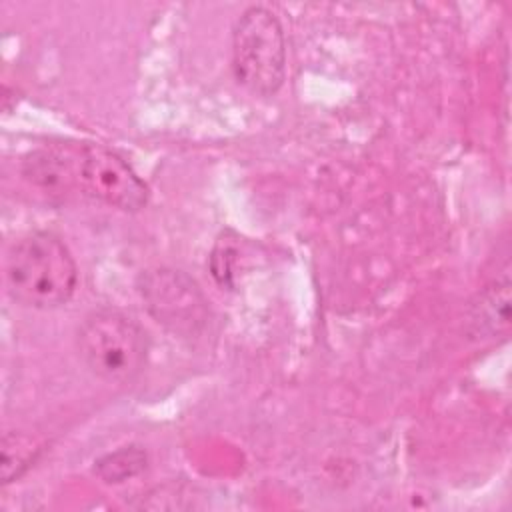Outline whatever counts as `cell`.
Listing matches in <instances>:
<instances>
[{
	"label": "cell",
	"instance_id": "1",
	"mask_svg": "<svg viewBox=\"0 0 512 512\" xmlns=\"http://www.w3.org/2000/svg\"><path fill=\"white\" fill-rule=\"evenodd\" d=\"M6 286L22 306L56 308L72 298L78 286V268L58 236L32 232L8 250Z\"/></svg>",
	"mask_w": 512,
	"mask_h": 512
},
{
	"label": "cell",
	"instance_id": "2",
	"mask_svg": "<svg viewBox=\"0 0 512 512\" xmlns=\"http://www.w3.org/2000/svg\"><path fill=\"white\" fill-rule=\"evenodd\" d=\"M76 346L86 368L110 384L132 382L148 358V336L142 326L112 308L94 310L84 318Z\"/></svg>",
	"mask_w": 512,
	"mask_h": 512
},
{
	"label": "cell",
	"instance_id": "3",
	"mask_svg": "<svg viewBox=\"0 0 512 512\" xmlns=\"http://www.w3.org/2000/svg\"><path fill=\"white\" fill-rule=\"evenodd\" d=\"M232 70L258 96H272L286 78V40L280 20L264 6L246 8L232 30Z\"/></svg>",
	"mask_w": 512,
	"mask_h": 512
},
{
	"label": "cell",
	"instance_id": "4",
	"mask_svg": "<svg viewBox=\"0 0 512 512\" xmlns=\"http://www.w3.org/2000/svg\"><path fill=\"white\" fill-rule=\"evenodd\" d=\"M138 294L148 314L178 338H198L210 320V306L186 272L176 268H148L138 276Z\"/></svg>",
	"mask_w": 512,
	"mask_h": 512
},
{
	"label": "cell",
	"instance_id": "5",
	"mask_svg": "<svg viewBox=\"0 0 512 512\" xmlns=\"http://www.w3.org/2000/svg\"><path fill=\"white\" fill-rule=\"evenodd\" d=\"M76 178L88 196L112 208L138 212L148 202V188L132 166L102 144H86L80 150Z\"/></svg>",
	"mask_w": 512,
	"mask_h": 512
},
{
	"label": "cell",
	"instance_id": "6",
	"mask_svg": "<svg viewBox=\"0 0 512 512\" xmlns=\"http://www.w3.org/2000/svg\"><path fill=\"white\" fill-rule=\"evenodd\" d=\"M470 324L478 338L500 334L510 326V276L506 270L478 294Z\"/></svg>",
	"mask_w": 512,
	"mask_h": 512
},
{
	"label": "cell",
	"instance_id": "7",
	"mask_svg": "<svg viewBox=\"0 0 512 512\" xmlns=\"http://www.w3.org/2000/svg\"><path fill=\"white\" fill-rule=\"evenodd\" d=\"M148 456L140 446H124L94 462L96 476L106 484L126 482L146 470Z\"/></svg>",
	"mask_w": 512,
	"mask_h": 512
},
{
	"label": "cell",
	"instance_id": "8",
	"mask_svg": "<svg viewBox=\"0 0 512 512\" xmlns=\"http://www.w3.org/2000/svg\"><path fill=\"white\" fill-rule=\"evenodd\" d=\"M38 452L40 446L32 438L8 432L2 440V482L18 480L34 464Z\"/></svg>",
	"mask_w": 512,
	"mask_h": 512
},
{
	"label": "cell",
	"instance_id": "9",
	"mask_svg": "<svg viewBox=\"0 0 512 512\" xmlns=\"http://www.w3.org/2000/svg\"><path fill=\"white\" fill-rule=\"evenodd\" d=\"M24 176L30 178L34 184H38L42 188H50V190H54L58 186H66L72 180V176L68 172V164H64V160L60 156H54L48 152L32 154L24 162Z\"/></svg>",
	"mask_w": 512,
	"mask_h": 512
}]
</instances>
